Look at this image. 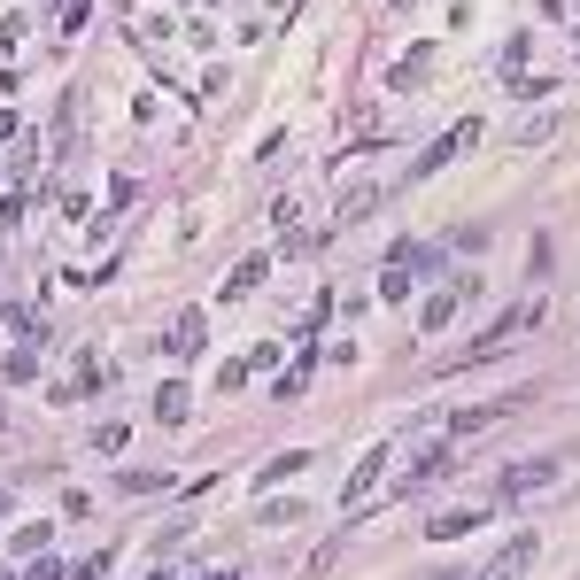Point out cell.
<instances>
[{
    "mask_svg": "<svg viewBox=\"0 0 580 580\" xmlns=\"http://www.w3.org/2000/svg\"><path fill=\"white\" fill-rule=\"evenodd\" d=\"M519 325H534V310H503V318H495L488 333H480V341H464L457 356H441V372H449V364H457V372H472V364H488V356H495L503 341H519Z\"/></svg>",
    "mask_w": 580,
    "mask_h": 580,
    "instance_id": "6da1fadb",
    "label": "cell"
},
{
    "mask_svg": "<svg viewBox=\"0 0 580 580\" xmlns=\"http://www.w3.org/2000/svg\"><path fill=\"white\" fill-rule=\"evenodd\" d=\"M472 294H480V279H472V271H464L457 287H441L434 302H426V310H418V325H426V333H441V325H457L464 310H472Z\"/></svg>",
    "mask_w": 580,
    "mask_h": 580,
    "instance_id": "7a4b0ae2",
    "label": "cell"
},
{
    "mask_svg": "<svg viewBox=\"0 0 580 580\" xmlns=\"http://www.w3.org/2000/svg\"><path fill=\"white\" fill-rule=\"evenodd\" d=\"M472 140H480V124H472V116H464L457 132H441V140L426 147V155H418V163H410V178H434V171H449V163H457V155H464V147H472Z\"/></svg>",
    "mask_w": 580,
    "mask_h": 580,
    "instance_id": "3957f363",
    "label": "cell"
},
{
    "mask_svg": "<svg viewBox=\"0 0 580 580\" xmlns=\"http://www.w3.org/2000/svg\"><path fill=\"white\" fill-rule=\"evenodd\" d=\"M387 457H395V441H372V449H364V464H356V480L341 488V503H348V511H356V503H372L379 472H387Z\"/></svg>",
    "mask_w": 580,
    "mask_h": 580,
    "instance_id": "277c9868",
    "label": "cell"
},
{
    "mask_svg": "<svg viewBox=\"0 0 580 580\" xmlns=\"http://www.w3.org/2000/svg\"><path fill=\"white\" fill-rule=\"evenodd\" d=\"M519 403H526V395H503V403H472V410H457V418H449V441H472V434H488L495 418H511Z\"/></svg>",
    "mask_w": 580,
    "mask_h": 580,
    "instance_id": "5b68a950",
    "label": "cell"
},
{
    "mask_svg": "<svg viewBox=\"0 0 580 580\" xmlns=\"http://www.w3.org/2000/svg\"><path fill=\"white\" fill-rule=\"evenodd\" d=\"M542 488H557V457H526V464L503 472V495H511V503H519V495H542Z\"/></svg>",
    "mask_w": 580,
    "mask_h": 580,
    "instance_id": "8992f818",
    "label": "cell"
},
{
    "mask_svg": "<svg viewBox=\"0 0 580 580\" xmlns=\"http://www.w3.org/2000/svg\"><path fill=\"white\" fill-rule=\"evenodd\" d=\"M263 279H271V256H248V263H240V271L225 279V302H248V294H256Z\"/></svg>",
    "mask_w": 580,
    "mask_h": 580,
    "instance_id": "52a82bcc",
    "label": "cell"
},
{
    "mask_svg": "<svg viewBox=\"0 0 580 580\" xmlns=\"http://www.w3.org/2000/svg\"><path fill=\"white\" fill-rule=\"evenodd\" d=\"M186 403H194V395H186L178 379H163V387H155V426H186Z\"/></svg>",
    "mask_w": 580,
    "mask_h": 580,
    "instance_id": "ba28073f",
    "label": "cell"
},
{
    "mask_svg": "<svg viewBox=\"0 0 580 580\" xmlns=\"http://www.w3.org/2000/svg\"><path fill=\"white\" fill-rule=\"evenodd\" d=\"M202 333H209V318H202V310H186V318L171 325V356H202Z\"/></svg>",
    "mask_w": 580,
    "mask_h": 580,
    "instance_id": "9c48e42d",
    "label": "cell"
},
{
    "mask_svg": "<svg viewBox=\"0 0 580 580\" xmlns=\"http://www.w3.org/2000/svg\"><path fill=\"white\" fill-rule=\"evenodd\" d=\"M372 202H379V186H356V194H341V202H333V232H341V225H356V217H364Z\"/></svg>",
    "mask_w": 580,
    "mask_h": 580,
    "instance_id": "30bf717a",
    "label": "cell"
},
{
    "mask_svg": "<svg viewBox=\"0 0 580 580\" xmlns=\"http://www.w3.org/2000/svg\"><path fill=\"white\" fill-rule=\"evenodd\" d=\"M480 526V511H449V519H434V542H457V534H472Z\"/></svg>",
    "mask_w": 580,
    "mask_h": 580,
    "instance_id": "8fae6325",
    "label": "cell"
},
{
    "mask_svg": "<svg viewBox=\"0 0 580 580\" xmlns=\"http://www.w3.org/2000/svg\"><path fill=\"white\" fill-rule=\"evenodd\" d=\"M171 488V472H124V495H163Z\"/></svg>",
    "mask_w": 580,
    "mask_h": 580,
    "instance_id": "7c38bea8",
    "label": "cell"
},
{
    "mask_svg": "<svg viewBox=\"0 0 580 580\" xmlns=\"http://www.w3.org/2000/svg\"><path fill=\"white\" fill-rule=\"evenodd\" d=\"M294 519H302V503H294V495H279V503L263 495V526H294Z\"/></svg>",
    "mask_w": 580,
    "mask_h": 580,
    "instance_id": "4fadbf2b",
    "label": "cell"
},
{
    "mask_svg": "<svg viewBox=\"0 0 580 580\" xmlns=\"http://www.w3.org/2000/svg\"><path fill=\"white\" fill-rule=\"evenodd\" d=\"M302 464H310V449H287V457H271V464H263V480H294Z\"/></svg>",
    "mask_w": 580,
    "mask_h": 580,
    "instance_id": "5bb4252c",
    "label": "cell"
},
{
    "mask_svg": "<svg viewBox=\"0 0 580 580\" xmlns=\"http://www.w3.org/2000/svg\"><path fill=\"white\" fill-rule=\"evenodd\" d=\"M379 294H387V302H403V294H410V271H403V263H387V271H379Z\"/></svg>",
    "mask_w": 580,
    "mask_h": 580,
    "instance_id": "9a60e30c",
    "label": "cell"
},
{
    "mask_svg": "<svg viewBox=\"0 0 580 580\" xmlns=\"http://www.w3.org/2000/svg\"><path fill=\"white\" fill-rule=\"evenodd\" d=\"M47 542H55V526H24V534H16V550H24V557H39Z\"/></svg>",
    "mask_w": 580,
    "mask_h": 580,
    "instance_id": "2e32d148",
    "label": "cell"
},
{
    "mask_svg": "<svg viewBox=\"0 0 580 580\" xmlns=\"http://www.w3.org/2000/svg\"><path fill=\"white\" fill-rule=\"evenodd\" d=\"M109 557H116V550H93L86 565H70V580H101V573H109Z\"/></svg>",
    "mask_w": 580,
    "mask_h": 580,
    "instance_id": "e0dca14e",
    "label": "cell"
},
{
    "mask_svg": "<svg viewBox=\"0 0 580 580\" xmlns=\"http://www.w3.org/2000/svg\"><path fill=\"white\" fill-rule=\"evenodd\" d=\"M24 580H70V573H62L55 557H39V565H31V573H24Z\"/></svg>",
    "mask_w": 580,
    "mask_h": 580,
    "instance_id": "ac0fdd59",
    "label": "cell"
},
{
    "mask_svg": "<svg viewBox=\"0 0 580 580\" xmlns=\"http://www.w3.org/2000/svg\"><path fill=\"white\" fill-rule=\"evenodd\" d=\"M209 580H240V573H209Z\"/></svg>",
    "mask_w": 580,
    "mask_h": 580,
    "instance_id": "d6986e66",
    "label": "cell"
},
{
    "mask_svg": "<svg viewBox=\"0 0 580 580\" xmlns=\"http://www.w3.org/2000/svg\"><path fill=\"white\" fill-rule=\"evenodd\" d=\"M0 519H8V495H0Z\"/></svg>",
    "mask_w": 580,
    "mask_h": 580,
    "instance_id": "ffe728a7",
    "label": "cell"
},
{
    "mask_svg": "<svg viewBox=\"0 0 580 580\" xmlns=\"http://www.w3.org/2000/svg\"><path fill=\"white\" fill-rule=\"evenodd\" d=\"M480 580H503V573H480Z\"/></svg>",
    "mask_w": 580,
    "mask_h": 580,
    "instance_id": "44dd1931",
    "label": "cell"
},
{
    "mask_svg": "<svg viewBox=\"0 0 580 580\" xmlns=\"http://www.w3.org/2000/svg\"><path fill=\"white\" fill-rule=\"evenodd\" d=\"M0 580H16V573H0Z\"/></svg>",
    "mask_w": 580,
    "mask_h": 580,
    "instance_id": "7402d4cb",
    "label": "cell"
}]
</instances>
